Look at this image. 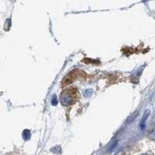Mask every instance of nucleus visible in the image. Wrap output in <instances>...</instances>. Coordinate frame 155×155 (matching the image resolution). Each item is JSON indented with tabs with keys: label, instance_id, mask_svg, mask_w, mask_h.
I'll return each mask as SVG.
<instances>
[{
	"label": "nucleus",
	"instance_id": "nucleus-1",
	"mask_svg": "<svg viewBox=\"0 0 155 155\" xmlns=\"http://www.w3.org/2000/svg\"><path fill=\"white\" fill-rule=\"evenodd\" d=\"M78 94L77 90L73 87H69L63 91L61 94V102L63 105H69L74 104L77 100V96Z\"/></svg>",
	"mask_w": 155,
	"mask_h": 155
}]
</instances>
